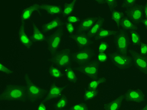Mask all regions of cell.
<instances>
[{"instance_id": "cell-36", "label": "cell", "mask_w": 147, "mask_h": 110, "mask_svg": "<svg viewBox=\"0 0 147 110\" xmlns=\"http://www.w3.org/2000/svg\"><path fill=\"white\" fill-rule=\"evenodd\" d=\"M67 22L76 24L81 21V19L79 17L75 15H71L66 18Z\"/></svg>"}, {"instance_id": "cell-43", "label": "cell", "mask_w": 147, "mask_h": 110, "mask_svg": "<svg viewBox=\"0 0 147 110\" xmlns=\"http://www.w3.org/2000/svg\"><path fill=\"white\" fill-rule=\"evenodd\" d=\"M142 23L144 26L146 30L147 29V18H144L142 20Z\"/></svg>"}, {"instance_id": "cell-19", "label": "cell", "mask_w": 147, "mask_h": 110, "mask_svg": "<svg viewBox=\"0 0 147 110\" xmlns=\"http://www.w3.org/2000/svg\"><path fill=\"white\" fill-rule=\"evenodd\" d=\"M39 9V4H34L29 5L23 10L21 14V19L22 23L30 18L33 12Z\"/></svg>"}, {"instance_id": "cell-20", "label": "cell", "mask_w": 147, "mask_h": 110, "mask_svg": "<svg viewBox=\"0 0 147 110\" xmlns=\"http://www.w3.org/2000/svg\"><path fill=\"white\" fill-rule=\"evenodd\" d=\"M106 20L103 17H99L97 21L92 28L86 32V34L90 38H92L96 36L97 33L104 25Z\"/></svg>"}, {"instance_id": "cell-33", "label": "cell", "mask_w": 147, "mask_h": 110, "mask_svg": "<svg viewBox=\"0 0 147 110\" xmlns=\"http://www.w3.org/2000/svg\"><path fill=\"white\" fill-rule=\"evenodd\" d=\"M69 110H88L89 107L85 102H81L77 103L73 105L70 108Z\"/></svg>"}, {"instance_id": "cell-41", "label": "cell", "mask_w": 147, "mask_h": 110, "mask_svg": "<svg viewBox=\"0 0 147 110\" xmlns=\"http://www.w3.org/2000/svg\"><path fill=\"white\" fill-rule=\"evenodd\" d=\"M143 12L144 18H147V3L143 5Z\"/></svg>"}, {"instance_id": "cell-24", "label": "cell", "mask_w": 147, "mask_h": 110, "mask_svg": "<svg viewBox=\"0 0 147 110\" xmlns=\"http://www.w3.org/2000/svg\"><path fill=\"white\" fill-rule=\"evenodd\" d=\"M76 2V1H72L64 5L61 13L63 17L67 18L72 15L74 11Z\"/></svg>"}, {"instance_id": "cell-12", "label": "cell", "mask_w": 147, "mask_h": 110, "mask_svg": "<svg viewBox=\"0 0 147 110\" xmlns=\"http://www.w3.org/2000/svg\"><path fill=\"white\" fill-rule=\"evenodd\" d=\"M65 88V87L59 86L55 83H51L48 92L44 99V101H48L60 98L62 96Z\"/></svg>"}, {"instance_id": "cell-25", "label": "cell", "mask_w": 147, "mask_h": 110, "mask_svg": "<svg viewBox=\"0 0 147 110\" xmlns=\"http://www.w3.org/2000/svg\"><path fill=\"white\" fill-rule=\"evenodd\" d=\"M64 68V74L68 80L73 84H76L78 82V78L75 71L69 66Z\"/></svg>"}, {"instance_id": "cell-37", "label": "cell", "mask_w": 147, "mask_h": 110, "mask_svg": "<svg viewBox=\"0 0 147 110\" xmlns=\"http://www.w3.org/2000/svg\"><path fill=\"white\" fill-rule=\"evenodd\" d=\"M109 58L106 53H99L97 55L98 61L101 63H105L107 61Z\"/></svg>"}, {"instance_id": "cell-29", "label": "cell", "mask_w": 147, "mask_h": 110, "mask_svg": "<svg viewBox=\"0 0 147 110\" xmlns=\"http://www.w3.org/2000/svg\"><path fill=\"white\" fill-rule=\"evenodd\" d=\"M107 79L105 77H102L96 78L89 82L88 84L87 88L91 89H98V86L100 85L105 83Z\"/></svg>"}, {"instance_id": "cell-8", "label": "cell", "mask_w": 147, "mask_h": 110, "mask_svg": "<svg viewBox=\"0 0 147 110\" xmlns=\"http://www.w3.org/2000/svg\"><path fill=\"white\" fill-rule=\"evenodd\" d=\"M52 61L57 66L60 67L68 66L71 62V50L66 48L53 55Z\"/></svg>"}, {"instance_id": "cell-35", "label": "cell", "mask_w": 147, "mask_h": 110, "mask_svg": "<svg viewBox=\"0 0 147 110\" xmlns=\"http://www.w3.org/2000/svg\"><path fill=\"white\" fill-rule=\"evenodd\" d=\"M138 1L136 0L123 1L122 3L121 7L123 9H128L135 5Z\"/></svg>"}, {"instance_id": "cell-22", "label": "cell", "mask_w": 147, "mask_h": 110, "mask_svg": "<svg viewBox=\"0 0 147 110\" xmlns=\"http://www.w3.org/2000/svg\"><path fill=\"white\" fill-rule=\"evenodd\" d=\"M125 31L129 32L132 30H138V26L133 23L126 16L121 19L120 22L119 28Z\"/></svg>"}, {"instance_id": "cell-32", "label": "cell", "mask_w": 147, "mask_h": 110, "mask_svg": "<svg viewBox=\"0 0 147 110\" xmlns=\"http://www.w3.org/2000/svg\"><path fill=\"white\" fill-rule=\"evenodd\" d=\"M98 4L102 5H105L108 7L110 11H112L118 7V3L116 0L111 1H95Z\"/></svg>"}, {"instance_id": "cell-3", "label": "cell", "mask_w": 147, "mask_h": 110, "mask_svg": "<svg viewBox=\"0 0 147 110\" xmlns=\"http://www.w3.org/2000/svg\"><path fill=\"white\" fill-rule=\"evenodd\" d=\"M109 57L113 64L120 70L128 69L132 65V58L128 55H123L117 52L110 54Z\"/></svg>"}, {"instance_id": "cell-26", "label": "cell", "mask_w": 147, "mask_h": 110, "mask_svg": "<svg viewBox=\"0 0 147 110\" xmlns=\"http://www.w3.org/2000/svg\"><path fill=\"white\" fill-rule=\"evenodd\" d=\"M124 16V12L121 10L115 9L112 11L111 13L112 20L115 23L117 27L118 28L120 22Z\"/></svg>"}, {"instance_id": "cell-23", "label": "cell", "mask_w": 147, "mask_h": 110, "mask_svg": "<svg viewBox=\"0 0 147 110\" xmlns=\"http://www.w3.org/2000/svg\"><path fill=\"white\" fill-rule=\"evenodd\" d=\"M117 31L115 30L102 28L94 36L96 41L102 40L109 36L116 35Z\"/></svg>"}, {"instance_id": "cell-5", "label": "cell", "mask_w": 147, "mask_h": 110, "mask_svg": "<svg viewBox=\"0 0 147 110\" xmlns=\"http://www.w3.org/2000/svg\"><path fill=\"white\" fill-rule=\"evenodd\" d=\"M126 16L135 25L140 24L144 18L143 5L136 4L126 9Z\"/></svg>"}, {"instance_id": "cell-42", "label": "cell", "mask_w": 147, "mask_h": 110, "mask_svg": "<svg viewBox=\"0 0 147 110\" xmlns=\"http://www.w3.org/2000/svg\"><path fill=\"white\" fill-rule=\"evenodd\" d=\"M37 109L40 110H45L47 109L46 106L44 103H41L38 106Z\"/></svg>"}, {"instance_id": "cell-21", "label": "cell", "mask_w": 147, "mask_h": 110, "mask_svg": "<svg viewBox=\"0 0 147 110\" xmlns=\"http://www.w3.org/2000/svg\"><path fill=\"white\" fill-rule=\"evenodd\" d=\"M32 32L30 37L33 43H41L46 40L45 36L40 30L38 27L34 23H33Z\"/></svg>"}, {"instance_id": "cell-18", "label": "cell", "mask_w": 147, "mask_h": 110, "mask_svg": "<svg viewBox=\"0 0 147 110\" xmlns=\"http://www.w3.org/2000/svg\"><path fill=\"white\" fill-rule=\"evenodd\" d=\"M124 94L120 95L113 101L105 103L103 105L104 110H118L121 109L124 99Z\"/></svg>"}, {"instance_id": "cell-28", "label": "cell", "mask_w": 147, "mask_h": 110, "mask_svg": "<svg viewBox=\"0 0 147 110\" xmlns=\"http://www.w3.org/2000/svg\"><path fill=\"white\" fill-rule=\"evenodd\" d=\"M49 74L53 78L59 79L64 76V74L58 68L55 66L51 65L48 69Z\"/></svg>"}, {"instance_id": "cell-17", "label": "cell", "mask_w": 147, "mask_h": 110, "mask_svg": "<svg viewBox=\"0 0 147 110\" xmlns=\"http://www.w3.org/2000/svg\"><path fill=\"white\" fill-rule=\"evenodd\" d=\"M63 24L62 20L59 18H54L42 25V30L43 33L51 32L61 26Z\"/></svg>"}, {"instance_id": "cell-40", "label": "cell", "mask_w": 147, "mask_h": 110, "mask_svg": "<svg viewBox=\"0 0 147 110\" xmlns=\"http://www.w3.org/2000/svg\"><path fill=\"white\" fill-rule=\"evenodd\" d=\"M140 54L142 56L147 58V45L146 43L142 42L140 45Z\"/></svg>"}, {"instance_id": "cell-15", "label": "cell", "mask_w": 147, "mask_h": 110, "mask_svg": "<svg viewBox=\"0 0 147 110\" xmlns=\"http://www.w3.org/2000/svg\"><path fill=\"white\" fill-rule=\"evenodd\" d=\"M63 7L59 5L48 3L39 4V9L45 11L50 15L55 16L61 14Z\"/></svg>"}, {"instance_id": "cell-9", "label": "cell", "mask_w": 147, "mask_h": 110, "mask_svg": "<svg viewBox=\"0 0 147 110\" xmlns=\"http://www.w3.org/2000/svg\"><path fill=\"white\" fill-rule=\"evenodd\" d=\"M95 55L91 49L86 48L73 53L72 58L74 61L81 66L89 62Z\"/></svg>"}, {"instance_id": "cell-10", "label": "cell", "mask_w": 147, "mask_h": 110, "mask_svg": "<svg viewBox=\"0 0 147 110\" xmlns=\"http://www.w3.org/2000/svg\"><path fill=\"white\" fill-rule=\"evenodd\" d=\"M146 95L140 88H130L127 90L124 94V99L127 101L141 103L146 101Z\"/></svg>"}, {"instance_id": "cell-6", "label": "cell", "mask_w": 147, "mask_h": 110, "mask_svg": "<svg viewBox=\"0 0 147 110\" xmlns=\"http://www.w3.org/2000/svg\"><path fill=\"white\" fill-rule=\"evenodd\" d=\"M76 69L92 79L94 80L98 78L99 70V62L96 61H92L81 65Z\"/></svg>"}, {"instance_id": "cell-14", "label": "cell", "mask_w": 147, "mask_h": 110, "mask_svg": "<svg viewBox=\"0 0 147 110\" xmlns=\"http://www.w3.org/2000/svg\"><path fill=\"white\" fill-rule=\"evenodd\" d=\"M71 38L80 48H86L92 44L91 38L86 33H78L71 36Z\"/></svg>"}, {"instance_id": "cell-7", "label": "cell", "mask_w": 147, "mask_h": 110, "mask_svg": "<svg viewBox=\"0 0 147 110\" xmlns=\"http://www.w3.org/2000/svg\"><path fill=\"white\" fill-rule=\"evenodd\" d=\"M115 42L118 52L123 55H128L129 39L126 32L121 30L115 37Z\"/></svg>"}, {"instance_id": "cell-39", "label": "cell", "mask_w": 147, "mask_h": 110, "mask_svg": "<svg viewBox=\"0 0 147 110\" xmlns=\"http://www.w3.org/2000/svg\"><path fill=\"white\" fill-rule=\"evenodd\" d=\"M65 25L67 31L69 34L71 36L73 35L75 31L74 26L72 23L68 22H67Z\"/></svg>"}, {"instance_id": "cell-27", "label": "cell", "mask_w": 147, "mask_h": 110, "mask_svg": "<svg viewBox=\"0 0 147 110\" xmlns=\"http://www.w3.org/2000/svg\"><path fill=\"white\" fill-rule=\"evenodd\" d=\"M99 91L98 89H91L86 88L83 94V100L85 101H91L97 97L99 94Z\"/></svg>"}, {"instance_id": "cell-44", "label": "cell", "mask_w": 147, "mask_h": 110, "mask_svg": "<svg viewBox=\"0 0 147 110\" xmlns=\"http://www.w3.org/2000/svg\"><path fill=\"white\" fill-rule=\"evenodd\" d=\"M147 109V105H146L142 109H140V110H146Z\"/></svg>"}, {"instance_id": "cell-31", "label": "cell", "mask_w": 147, "mask_h": 110, "mask_svg": "<svg viewBox=\"0 0 147 110\" xmlns=\"http://www.w3.org/2000/svg\"><path fill=\"white\" fill-rule=\"evenodd\" d=\"M129 32L131 35L132 45L134 46L140 45L142 43V38L138 30H132Z\"/></svg>"}, {"instance_id": "cell-16", "label": "cell", "mask_w": 147, "mask_h": 110, "mask_svg": "<svg viewBox=\"0 0 147 110\" xmlns=\"http://www.w3.org/2000/svg\"><path fill=\"white\" fill-rule=\"evenodd\" d=\"M99 18L98 16H90L83 20L78 26V33L88 31L94 25Z\"/></svg>"}, {"instance_id": "cell-30", "label": "cell", "mask_w": 147, "mask_h": 110, "mask_svg": "<svg viewBox=\"0 0 147 110\" xmlns=\"http://www.w3.org/2000/svg\"><path fill=\"white\" fill-rule=\"evenodd\" d=\"M69 104V101L67 97L65 95L61 96L59 101L55 105V110L64 109Z\"/></svg>"}, {"instance_id": "cell-34", "label": "cell", "mask_w": 147, "mask_h": 110, "mask_svg": "<svg viewBox=\"0 0 147 110\" xmlns=\"http://www.w3.org/2000/svg\"><path fill=\"white\" fill-rule=\"evenodd\" d=\"M109 48V45L108 43L105 41L100 42L98 45V54L106 53Z\"/></svg>"}, {"instance_id": "cell-2", "label": "cell", "mask_w": 147, "mask_h": 110, "mask_svg": "<svg viewBox=\"0 0 147 110\" xmlns=\"http://www.w3.org/2000/svg\"><path fill=\"white\" fill-rule=\"evenodd\" d=\"M27 98L31 102L34 103L42 99L45 95V88L37 85L29 75L25 78Z\"/></svg>"}, {"instance_id": "cell-38", "label": "cell", "mask_w": 147, "mask_h": 110, "mask_svg": "<svg viewBox=\"0 0 147 110\" xmlns=\"http://www.w3.org/2000/svg\"><path fill=\"white\" fill-rule=\"evenodd\" d=\"M0 71L4 74L7 75H11L14 73L11 70L3 65L1 63L0 64Z\"/></svg>"}, {"instance_id": "cell-11", "label": "cell", "mask_w": 147, "mask_h": 110, "mask_svg": "<svg viewBox=\"0 0 147 110\" xmlns=\"http://www.w3.org/2000/svg\"><path fill=\"white\" fill-rule=\"evenodd\" d=\"M133 61L136 67L140 72L147 75V59L134 51H130Z\"/></svg>"}, {"instance_id": "cell-4", "label": "cell", "mask_w": 147, "mask_h": 110, "mask_svg": "<svg viewBox=\"0 0 147 110\" xmlns=\"http://www.w3.org/2000/svg\"><path fill=\"white\" fill-rule=\"evenodd\" d=\"M63 35V30L59 28L48 39V48L51 54L54 55L58 52L61 45Z\"/></svg>"}, {"instance_id": "cell-1", "label": "cell", "mask_w": 147, "mask_h": 110, "mask_svg": "<svg viewBox=\"0 0 147 110\" xmlns=\"http://www.w3.org/2000/svg\"><path fill=\"white\" fill-rule=\"evenodd\" d=\"M26 97V87L20 85H8L0 95L1 99L8 102H23Z\"/></svg>"}, {"instance_id": "cell-13", "label": "cell", "mask_w": 147, "mask_h": 110, "mask_svg": "<svg viewBox=\"0 0 147 110\" xmlns=\"http://www.w3.org/2000/svg\"><path fill=\"white\" fill-rule=\"evenodd\" d=\"M18 35L19 40L21 44L26 49H31L33 46V43L26 34L24 23H22L19 26Z\"/></svg>"}]
</instances>
